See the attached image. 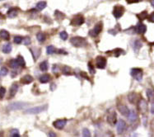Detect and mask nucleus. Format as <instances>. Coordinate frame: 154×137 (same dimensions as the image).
I'll list each match as a JSON object with an SVG mask.
<instances>
[{
  "label": "nucleus",
  "mask_w": 154,
  "mask_h": 137,
  "mask_svg": "<svg viewBox=\"0 0 154 137\" xmlns=\"http://www.w3.org/2000/svg\"><path fill=\"white\" fill-rule=\"evenodd\" d=\"M71 44L75 47H83L87 45V41L85 38L80 37V36H74L70 39Z\"/></svg>",
  "instance_id": "nucleus-1"
},
{
  "label": "nucleus",
  "mask_w": 154,
  "mask_h": 137,
  "mask_svg": "<svg viewBox=\"0 0 154 137\" xmlns=\"http://www.w3.org/2000/svg\"><path fill=\"white\" fill-rule=\"evenodd\" d=\"M48 105H43V106H38V107H34L32 108H28L27 110H26L24 113L25 114H39L42 112L47 109Z\"/></svg>",
  "instance_id": "nucleus-2"
},
{
  "label": "nucleus",
  "mask_w": 154,
  "mask_h": 137,
  "mask_svg": "<svg viewBox=\"0 0 154 137\" xmlns=\"http://www.w3.org/2000/svg\"><path fill=\"white\" fill-rule=\"evenodd\" d=\"M138 109L139 111V112L143 115H145L147 112V102L146 100H144L143 98H141L138 101Z\"/></svg>",
  "instance_id": "nucleus-3"
},
{
  "label": "nucleus",
  "mask_w": 154,
  "mask_h": 137,
  "mask_svg": "<svg viewBox=\"0 0 154 137\" xmlns=\"http://www.w3.org/2000/svg\"><path fill=\"white\" fill-rule=\"evenodd\" d=\"M27 106H28V104L26 102H13V103H11L10 105H8V109L9 111H16V110H21V109L26 108Z\"/></svg>",
  "instance_id": "nucleus-4"
},
{
  "label": "nucleus",
  "mask_w": 154,
  "mask_h": 137,
  "mask_svg": "<svg viewBox=\"0 0 154 137\" xmlns=\"http://www.w3.org/2000/svg\"><path fill=\"white\" fill-rule=\"evenodd\" d=\"M130 75L137 81L140 82L143 79V70L138 68H133L130 71Z\"/></svg>",
  "instance_id": "nucleus-5"
},
{
  "label": "nucleus",
  "mask_w": 154,
  "mask_h": 137,
  "mask_svg": "<svg viewBox=\"0 0 154 137\" xmlns=\"http://www.w3.org/2000/svg\"><path fill=\"white\" fill-rule=\"evenodd\" d=\"M125 13V8L123 6H120V5H117L114 8V10H113V15L116 19L120 18L123 15H124Z\"/></svg>",
  "instance_id": "nucleus-6"
},
{
  "label": "nucleus",
  "mask_w": 154,
  "mask_h": 137,
  "mask_svg": "<svg viewBox=\"0 0 154 137\" xmlns=\"http://www.w3.org/2000/svg\"><path fill=\"white\" fill-rule=\"evenodd\" d=\"M96 66L100 68V70H103L106 66V59L103 56H97L96 58Z\"/></svg>",
  "instance_id": "nucleus-7"
},
{
  "label": "nucleus",
  "mask_w": 154,
  "mask_h": 137,
  "mask_svg": "<svg viewBox=\"0 0 154 137\" xmlns=\"http://www.w3.org/2000/svg\"><path fill=\"white\" fill-rule=\"evenodd\" d=\"M101 31H102V22H100L95 26L93 29L89 31V34L92 37H96V36H97L101 32Z\"/></svg>",
  "instance_id": "nucleus-8"
},
{
  "label": "nucleus",
  "mask_w": 154,
  "mask_h": 137,
  "mask_svg": "<svg viewBox=\"0 0 154 137\" xmlns=\"http://www.w3.org/2000/svg\"><path fill=\"white\" fill-rule=\"evenodd\" d=\"M107 122L110 125H115L117 123V116L115 111H110L107 116Z\"/></svg>",
  "instance_id": "nucleus-9"
},
{
  "label": "nucleus",
  "mask_w": 154,
  "mask_h": 137,
  "mask_svg": "<svg viewBox=\"0 0 154 137\" xmlns=\"http://www.w3.org/2000/svg\"><path fill=\"white\" fill-rule=\"evenodd\" d=\"M84 18L82 15H77L71 20V25L72 26H81L84 23Z\"/></svg>",
  "instance_id": "nucleus-10"
},
{
  "label": "nucleus",
  "mask_w": 154,
  "mask_h": 137,
  "mask_svg": "<svg viewBox=\"0 0 154 137\" xmlns=\"http://www.w3.org/2000/svg\"><path fill=\"white\" fill-rule=\"evenodd\" d=\"M134 31H135V32L138 33V34L143 35L147 31V27H146V25H144L143 23L139 22L135 27Z\"/></svg>",
  "instance_id": "nucleus-11"
},
{
  "label": "nucleus",
  "mask_w": 154,
  "mask_h": 137,
  "mask_svg": "<svg viewBox=\"0 0 154 137\" xmlns=\"http://www.w3.org/2000/svg\"><path fill=\"white\" fill-rule=\"evenodd\" d=\"M126 128V122L124 120H120L119 122L117 124V133L119 135H121L125 131Z\"/></svg>",
  "instance_id": "nucleus-12"
},
{
  "label": "nucleus",
  "mask_w": 154,
  "mask_h": 137,
  "mask_svg": "<svg viewBox=\"0 0 154 137\" xmlns=\"http://www.w3.org/2000/svg\"><path fill=\"white\" fill-rule=\"evenodd\" d=\"M66 124H67V120L63 119V120H57V121H55V122L53 123V125L54 126L56 129L61 130V129H63L64 127V126L66 125Z\"/></svg>",
  "instance_id": "nucleus-13"
},
{
  "label": "nucleus",
  "mask_w": 154,
  "mask_h": 137,
  "mask_svg": "<svg viewBox=\"0 0 154 137\" xmlns=\"http://www.w3.org/2000/svg\"><path fill=\"white\" fill-rule=\"evenodd\" d=\"M118 110H119V112L121 113V115L125 116V117H128L130 112V110L127 106H125V105H119V106H118Z\"/></svg>",
  "instance_id": "nucleus-14"
},
{
  "label": "nucleus",
  "mask_w": 154,
  "mask_h": 137,
  "mask_svg": "<svg viewBox=\"0 0 154 137\" xmlns=\"http://www.w3.org/2000/svg\"><path fill=\"white\" fill-rule=\"evenodd\" d=\"M18 91V84L14 83L12 84L11 88L9 89V98H13Z\"/></svg>",
  "instance_id": "nucleus-15"
},
{
  "label": "nucleus",
  "mask_w": 154,
  "mask_h": 137,
  "mask_svg": "<svg viewBox=\"0 0 154 137\" xmlns=\"http://www.w3.org/2000/svg\"><path fill=\"white\" fill-rule=\"evenodd\" d=\"M128 99L130 103L133 104V103H137V102L138 101V95L136 93H131L128 95Z\"/></svg>",
  "instance_id": "nucleus-16"
},
{
  "label": "nucleus",
  "mask_w": 154,
  "mask_h": 137,
  "mask_svg": "<svg viewBox=\"0 0 154 137\" xmlns=\"http://www.w3.org/2000/svg\"><path fill=\"white\" fill-rule=\"evenodd\" d=\"M33 80H34L33 77L32 75H26L21 78V83L23 84H29V83H32L33 82Z\"/></svg>",
  "instance_id": "nucleus-17"
},
{
  "label": "nucleus",
  "mask_w": 154,
  "mask_h": 137,
  "mask_svg": "<svg viewBox=\"0 0 154 137\" xmlns=\"http://www.w3.org/2000/svg\"><path fill=\"white\" fill-rule=\"evenodd\" d=\"M146 94H147L148 101L153 103L154 102V90H152L151 88H147L146 91Z\"/></svg>",
  "instance_id": "nucleus-18"
},
{
  "label": "nucleus",
  "mask_w": 154,
  "mask_h": 137,
  "mask_svg": "<svg viewBox=\"0 0 154 137\" xmlns=\"http://www.w3.org/2000/svg\"><path fill=\"white\" fill-rule=\"evenodd\" d=\"M0 38L4 41H9L10 39V34L6 30H1L0 31Z\"/></svg>",
  "instance_id": "nucleus-19"
},
{
  "label": "nucleus",
  "mask_w": 154,
  "mask_h": 137,
  "mask_svg": "<svg viewBox=\"0 0 154 137\" xmlns=\"http://www.w3.org/2000/svg\"><path fill=\"white\" fill-rule=\"evenodd\" d=\"M12 49H13V46H12L11 43H9V42H8V43L5 44V45L3 46L2 51L3 52L4 54H9V53H11Z\"/></svg>",
  "instance_id": "nucleus-20"
},
{
  "label": "nucleus",
  "mask_w": 154,
  "mask_h": 137,
  "mask_svg": "<svg viewBox=\"0 0 154 137\" xmlns=\"http://www.w3.org/2000/svg\"><path fill=\"white\" fill-rule=\"evenodd\" d=\"M143 46V44L141 41L139 40H136L133 41V50H134L135 52H138V50H139L141 49V47Z\"/></svg>",
  "instance_id": "nucleus-21"
},
{
  "label": "nucleus",
  "mask_w": 154,
  "mask_h": 137,
  "mask_svg": "<svg viewBox=\"0 0 154 137\" xmlns=\"http://www.w3.org/2000/svg\"><path fill=\"white\" fill-rule=\"evenodd\" d=\"M17 16V10L16 8H11L8 11V17L9 18H16Z\"/></svg>",
  "instance_id": "nucleus-22"
},
{
  "label": "nucleus",
  "mask_w": 154,
  "mask_h": 137,
  "mask_svg": "<svg viewBox=\"0 0 154 137\" xmlns=\"http://www.w3.org/2000/svg\"><path fill=\"white\" fill-rule=\"evenodd\" d=\"M137 117H138V116H137V114H136V112H134V111L133 110L130 111L129 116H128V119H129L130 122H134V121L137 120Z\"/></svg>",
  "instance_id": "nucleus-23"
},
{
  "label": "nucleus",
  "mask_w": 154,
  "mask_h": 137,
  "mask_svg": "<svg viewBox=\"0 0 154 137\" xmlns=\"http://www.w3.org/2000/svg\"><path fill=\"white\" fill-rule=\"evenodd\" d=\"M50 79V76L49 75H43L40 77V82L41 83H47Z\"/></svg>",
  "instance_id": "nucleus-24"
},
{
  "label": "nucleus",
  "mask_w": 154,
  "mask_h": 137,
  "mask_svg": "<svg viewBox=\"0 0 154 137\" xmlns=\"http://www.w3.org/2000/svg\"><path fill=\"white\" fill-rule=\"evenodd\" d=\"M48 68H49V66H48V62L46 61V60L41 62V63L40 64V70H41V71H43V72L47 71V70H48Z\"/></svg>",
  "instance_id": "nucleus-25"
},
{
  "label": "nucleus",
  "mask_w": 154,
  "mask_h": 137,
  "mask_svg": "<svg viewBox=\"0 0 154 137\" xmlns=\"http://www.w3.org/2000/svg\"><path fill=\"white\" fill-rule=\"evenodd\" d=\"M46 5L47 4H46L45 1H40L36 4V9L38 10V11H41V10H43L44 8H46Z\"/></svg>",
  "instance_id": "nucleus-26"
},
{
  "label": "nucleus",
  "mask_w": 154,
  "mask_h": 137,
  "mask_svg": "<svg viewBox=\"0 0 154 137\" xmlns=\"http://www.w3.org/2000/svg\"><path fill=\"white\" fill-rule=\"evenodd\" d=\"M147 16H148V14H147V11H143V12H142L139 14H137L138 18L139 19L140 21H143V20L147 19Z\"/></svg>",
  "instance_id": "nucleus-27"
},
{
  "label": "nucleus",
  "mask_w": 154,
  "mask_h": 137,
  "mask_svg": "<svg viewBox=\"0 0 154 137\" xmlns=\"http://www.w3.org/2000/svg\"><path fill=\"white\" fill-rule=\"evenodd\" d=\"M16 60H17V63H18L19 66H21V67H25V66H26L25 60H24V58H23L22 55H18Z\"/></svg>",
  "instance_id": "nucleus-28"
},
{
  "label": "nucleus",
  "mask_w": 154,
  "mask_h": 137,
  "mask_svg": "<svg viewBox=\"0 0 154 137\" xmlns=\"http://www.w3.org/2000/svg\"><path fill=\"white\" fill-rule=\"evenodd\" d=\"M9 65L12 68H13V70H17V68H18V67H19V65H18L17 60H10Z\"/></svg>",
  "instance_id": "nucleus-29"
},
{
  "label": "nucleus",
  "mask_w": 154,
  "mask_h": 137,
  "mask_svg": "<svg viewBox=\"0 0 154 137\" xmlns=\"http://www.w3.org/2000/svg\"><path fill=\"white\" fill-rule=\"evenodd\" d=\"M36 38H37V40L40 41V42H44L45 41V39H46V36H45V35L44 34V33H42V32H39L37 35H36Z\"/></svg>",
  "instance_id": "nucleus-30"
},
{
  "label": "nucleus",
  "mask_w": 154,
  "mask_h": 137,
  "mask_svg": "<svg viewBox=\"0 0 154 137\" xmlns=\"http://www.w3.org/2000/svg\"><path fill=\"white\" fill-rule=\"evenodd\" d=\"M55 52V47L54 45H49L46 48V53L47 55H52Z\"/></svg>",
  "instance_id": "nucleus-31"
},
{
  "label": "nucleus",
  "mask_w": 154,
  "mask_h": 137,
  "mask_svg": "<svg viewBox=\"0 0 154 137\" xmlns=\"http://www.w3.org/2000/svg\"><path fill=\"white\" fill-rule=\"evenodd\" d=\"M59 36H60V38L62 39L63 41H66L67 39H68V36H69L68 33H67L66 31H61L60 34H59Z\"/></svg>",
  "instance_id": "nucleus-32"
},
{
  "label": "nucleus",
  "mask_w": 154,
  "mask_h": 137,
  "mask_svg": "<svg viewBox=\"0 0 154 137\" xmlns=\"http://www.w3.org/2000/svg\"><path fill=\"white\" fill-rule=\"evenodd\" d=\"M22 36H15V37H14V42H15V43H16V44H21L22 43Z\"/></svg>",
  "instance_id": "nucleus-33"
},
{
  "label": "nucleus",
  "mask_w": 154,
  "mask_h": 137,
  "mask_svg": "<svg viewBox=\"0 0 154 137\" xmlns=\"http://www.w3.org/2000/svg\"><path fill=\"white\" fill-rule=\"evenodd\" d=\"M8 73V70L6 67H2L1 70H0V75H3V76H6Z\"/></svg>",
  "instance_id": "nucleus-34"
},
{
  "label": "nucleus",
  "mask_w": 154,
  "mask_h": 137,
  "mask_svg": "<svg viewBox=\"0 0 154 137\" xmlns=\"http://www.w3.org/2000/svg\"><path fill=\"white\" fill-rule=\"evenodd\" d=\"M113 52H114V56H115V57H119V56L121 55V53L123 52V50H122L121 49H120V48H117V49H115V50H113Z\"/></svg>",
  "instance_id": "nucleus-35"
},
{
  "label": "nucleus",
  "mask_w": 154,
  "mask_h": 137,
  "mask_svg": "<svg viewBox=\"0 0 154 137\" xmlns=\"http://www.w3.org/2000/svg\"><path fill=\"white\" fill-rule=\"evenodd\" d=\"M11 136L12 137H19L20 134H19V131L16 129H13L11 130Z\"/></svg>",
  "instance_id": "nucleus-36"
},
{
  "label": "nucleus",
  "mask_w": 154,
  "mask_h": 137,
  "mask_svg": "<svg viewBox=\"0 0 154 137\" xmlns=\"http://www.w3.org/2000/svg\"><path fill=\"white\" fill-rule=\"evenodd\" d=\"M88 68H89V71H90V73H91V75H94V73H96V71H95V68H94V66L92 65V64L91 62H89L88 64Z\"/></svg>",
  "instance_id": "nucleus-37"
},
{
  "label": "nucleus",
  "mask_w": 154,
  "mask_h": 137,
  "mask_svg": "<svg viewBox=\"0 0 154 137\" xmlns=\"http://www.w3.org/2000/svg\"><path fill=\"white\" fill-rule=\"evenodd\" d=\"M5 93H6V89H5V88H3V87H1L0 88V99L4 98Z\"/></svg>",
  "instance_id": "nucleus-38"
},
{
  "label": "nucleus",
  "mask_w": 154,
  "mask_h": 137,
  "mask_svg": "<svg viewBox=\"0 0 154 137\" xmlns=\"http://www.w3.org/2000/svg\"><path fill=\"white\" fill-rule=\"evenodd\" d=\"M22 43L25 45H28L30 44V38L29 37V36H27V37H25L24 39H22Z\"/></svg>",
  "instance_id": "nucleus-39"
},
{
  "label": "nucleus",
  "mask_w": 154,
  "mask_h": 137,
  "mask_svg": "<svg viewBox=\"0 0 154 137\" xmlns=\"http://www.w3.org/2000/svg\"><path fill=\"white\" fill-rule=\"evenodd\" d=\"M83 135L84 137H89V136H91V133H90V131L88 130V129L84 128L83 130Z\"/></svg>",
  "instance_id": "nucleus-40"
},
{
  "label": "nucleus",
  "mask_w": 154,
  "mask_h": 137,
  "mask_svg": "<svg viewBox=\"0 0 154 137\" xmlns=\"http://www.w3.org/2000/svg\"><path fill=\"white\" fill-rule=\"evenodd\" d=\"M54 15L56 16V18H64V14L62 13H60L59 11H56L54 13Z\"/></svg>",
  "instance_id": "nucleus-41"
},
{
  "label": "nucleus",
  "mask_w": 154,
  "mask_h": 137,
  "mask_svg": "<svg viewBox=\"0 0 154 137\" xmlns=\"http://www.w3.org/2000/svg\"><path fill=\"white\" fill-rule=\"evenodd\" d=\"M62 72L64 73V75H69V73H70V68L68 67V66H64Z\"/></svg>",
  "instance_id": "nucleus-42"
},
{
  "label": "nucleus",
  "mask_w": 154,
  "mask_h": 137,
  "mask_svg": "<svg viewBox=\"0 0 154 137\" xmlns=\"http://www.w3.org/2000/svg\"><path fill=\"white\" fill-rule=\"evenodd\" d=\"M148 21H149L150 22L154 23V12L149 15V17H148Z\"/></svg>",
  "instance_id": "nucleus-43"
},
{
  "label": "nucleus",
  "mask_w": 154,
  "mask_h": 137,
  "mask_svg": "<svg viewBox=\"0 0 154 137\" xmlns=\"http://www.w3.org/2000/svg\"><path fill=\"white\" fill-rule=\"evenodd\" d=\"M142 1V0H126V2L128 3H138Z\"/></svg>",
  "instance_id": "nucleus-44"
},
{
  "label": "nucleus",
  "mask_w": 154,
  "mask_h": 137,
  "mask_svg": "<svg viewBox=\"0 0 154 137\" xmlns=\"http://www.w3.org/2000/svg\"><path fill=\"white\" fill-rule=\"evenodd\" d=\"M48 136H50V137H55L56 134L54 133V132H50V133H48Z\"/></svg>",
  "instance_id": "nucleus-45"
},
{
  "label": "nucleus",
  "mask_w": 154,
  "mask_h": 137,
  "mask_svg": "<svg viewBox=\"0 0 154 137\" xmlns=\"http://www.w3.org/2000/svg\"><path fill=\"white\" fill-rule=\"evenodd\" d=\"M151 113L152 114H154V102L152 103V108H151Z\"/></svg>",
  "instance_id": "nucleus-46"
},
{
  "label": "nucleus",
  "mask_w": 154,
  "mask_h": 137,
  "mask_svg": "<svg viewBox=\"0 0 154 137\" xmlns=\"http://www.w3.org/2000/svg\"><path fill=\"white\" fill-rule=\"evenodd\" d=\"M150 3H151L152 6L154 8V0H151V1H150Z\"/></svg>",
  "instance_id": "nucleus-47"
}]
</instances>
